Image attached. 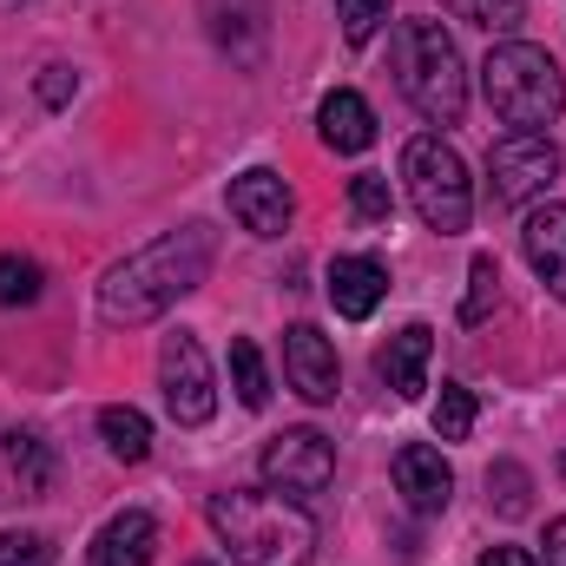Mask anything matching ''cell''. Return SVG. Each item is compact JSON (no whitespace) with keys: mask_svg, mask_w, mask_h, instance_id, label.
<instances>
[{"mask_svg":"<svg viewBox=\"0 0 566 566\" xmlns=\"http://www.w3.org/2000/svg\"><path fill=\"white\" fill-rule=\"evenodd\" d=\"M211 258H218V231L211 224H178L165 238H151L145 251H133L126 264H113L99 283V316L106 323H151L165 316L178 296H191L198 283L211 277Z\"/></svg>","mask_w":566,"mask_h":566,"instance_id":"obj_1","label":"cell"},{"mask_svg":"<svg viewBox=\"0 0 566 566\" xmlns=\"http://www.w3.org/2000/svg\"><path fill=\"white\" fill-rule=\"evenodd\" d=\"M211 534L224 541V554L238 566H303L310 560V514L296 501H283L271 488H231L211 494Z\"/></svg>","mask_w":566,"mask_h":566,"instance_id":"obj_2","label":"cell"},{"mask_svg":"<svg viewBox=\"0 0 566 566\" xmlns=\"http://www.w3.org/2000/svg\"><path fill=\"white\" fill-rule=\"evenodd\" d=\"M396 86L409 93V106L434 126H461L468 113V73L461 53L448 40L441 20H402L396 27Z\"/></svg>","mask_w":566,"mask_h":566,"instance_id":"obj_3","label":"cell"},{"mask_svg":"<svg viewBox=\"0 0 566 566\" xmlns=\"http://www.w3.org/2000/svg\"><path fill=\"white\" fill-rule=\"evenodd\" d=\"M481 93H488V106H494L514 133L554 126V119H560V99H566L554 53L534 46V40H501V46L488 53V66H481Z\"/></svg>","mask_w":566,"mask_h":566,"instance_id":"obj_4","label":"cell"},{"mask_svg":"<svg viewBox=\"0 0 566 566\" xmlns=\"http://www.w3.org/2000/svg\"><path fill=\"white\" fill-rule=\"evenodd\" d=\"M402 185H409V205H416V218H422L428 231H441V238L468 231L474 185H468V165H461V151L448 139L422 133V139L402 145Z\"/></svg>","mask_w":566,"mask_h":566,"instance_id":"obj_5","label":"cell"},{"mask_svg":"<svg viewBox=\"0 0 566 566\" xmlns=\"http://www.w3.org/2000/svg\"><path fill=\"white\" fill-rule=\"evenodd\" d=\"M158 389H165V409L178 428H205L218 416V389H211V363H205V343L191 329H171L165 349H158Z\"/></svg>","mask_w":566,"mask_h":566,"instance_id":"obj_6","label":"cell"},{"mask_svg":"<svg viewBox=\"0 0 566 566\" xmlns=\"http://www.w3.org/2000/svg\"><path fill=\"white\" fill-rule=\"evenodd\" d=\"M554 178H560V145L547 139V133H507L488 151L494 205H541Z\"/></svg>","mask_w":566,"mask_h":566,"instance_id":"obj_7","label":"cell"},{"mask_svg":"<svg viewBox=\"0 0 566 566\" xmlns=\"http://www.w3.org/2000/svg\"><path fill=\"white\" fill-rule=\"evenodd\" d=\"M336 481V441L316 434V428H283L277 441L264 448V488L283 501H303V494H323Z\"/></svg>","mask_w":566,"mask_h":566,"instance_id":"obj_8","label":"cell"},{"mask_svg":"<svg viewBox=\"0 0 566 566\" xmlns=\"http://www.w3.org/2000/svg\"><path fill=\"white\" fill-rule=\"evenodd\" d=\"M283 376L303 402H336L343 389V363H336V343L316 329V323H290L283 329Z\"/></svg>","mask_w":566,"mask_h":566,"instance_id":"obj_9","label":"cell"},{"mask_svg":"<svg viewBox=\"0 0 566 566\" xmlns=\"http://www.w3.org/2000/svg\"><path fill=\"white\" fill-rule=\"evenodd\" d=\"M231 218H238L251 238H283L290 218H296V198H290L283 171H271V165L238 171V178H231Z\"/></svg>","mask_w":566,"mask_h":566,"instance_id":"obj_10","label":"cell"},{"mask_svg":"<svg viewBox=\"0 0 566 566\" xmlns=\"http://www.w3.org/2000/svg\"><path fill=\"white\" fill-rule=\"evenodd\" d=\"M396 488H402V501H409L416 514H441V507L454 501V468L441 461V448L409 441V448L396 454Z\"/></svg>","mask_w":566,"mask_h":566,"instance_id":"obj_11","label":"cell"},{"mask_svg":"<svg viewBox=\"0 0 566 566\" xmlns=\"http://www.w3.org/2000/svg\"><path fill=\"white\" fill-rule=\"evenodd\" d=\"M521 251H527L534 277L566 303V205H547V198H541V205L527 211V224H521Z\"/></svg>","mask_w":566,"mask_h":566,"instance_id":"obj_12","label":"cell"},{"mask_svg":"<svg viewBox=\"0 0 566 566\" xmlns=\"http://www.w3.org/2000/svg\"><path fill=\"white\" fill-rule=\"evenodd\" d=\"M428 356H434V329H428V323H409V329H396V336L376 349V369H382V382H389L402 402H416L428 389Z\"/></svg>","mask_w":566,"mask_h":566,"instance_id":"obj_13","label":"cell"},{"mask_svg":"<svg viewBox=\"0 0 566 566\" xmlns=\"http://www.w3.org/2000/svg\"><path fill=\"white\" fill-rule=\"evenodd\" d=\"M382 296H389L382 258H336V264H329V303H336V316L363 323V316H376Z\"/></svg>","mask_w":566,"mask_h":566,"instance_id":"obj_14","label":"cell"},{"mask_svg":"<svg viewBox=\"0 0 566 566\" xmlns=\"http://www.w3.org/2000/svg\"><path fill=\"white\" fill-rule=\"evenodd\" d=\"M151 554H158V521L145 507L113 514L93 541V566H151Z\"/></svg>","mask_w":566,"mask_h":566,"instance_id":"obj_15","label":"cell"},{"mask_svg":"<svg viewBox=\"0 0 566 566\" xmlns=\"http://www.w3.org/2000/svg\"><path fill=\"white\" fill-rule=\"evenodd\" d=\"M316 126H323V145H329V151H369V145H376V113H369V99L349 93V86H336V93L316 106Z\"/></svg>","mask_w":566,"mask_h":566,"instance_id":"obj_16","label":"cell"},{"mask_svg":"<svg viewBox=\"0 0 566 566\" xmlns=\"http://www.w3.org/2000/svg\"><path fill=\"white\" fill-rule=\"evenodd\" d=\"M0 454H7V474L20 481V501L46 494V481H53V448H46V441H40L33 428H7Z\"/></svg>","mask_w":566,"mask_h":566,"instance_id":"obj_17","label":"cell"},{"mask_svg":"<svg viewBox=\"0 0 566 566\" xmlns=\"http://www.w3.org/2000/svg\"><path fill=\"white\" fill-rule=\"evenodd\" d=\"M99 434H106V448H113L119 461H145V454H151V422H145L139 409H126V402L99 409Z\"/></svg>","mask_w":566,"mask_h":566,"instance_id":"obj_18","label":"cell"},{"mask_svg":"<svg viewBox=\"0 0 566 566\" xmlns=\"http://www.w3.org/2000/svg\"><path fill=\"white\" fill-rule=\"evenodd\" d=\"M231 382H238V402H244V409H264V402H271V376H264V356H258L251 336L231 343Z\"/></svg>","mask_w":566,"mask_h":566,"instance_id":"obj_19","label":"cell"},{"mask_svg":"<svg viewBox=\"0 0 566 566\" xmlns=\"http://www.w3.org/2000/svg\"><path fill=\"white\" fill-rule=\"evenodd\" d=\"M501 303V264L481 251L474 264H468V296H461V323H488V310Z\"/></svg>","mask_w":566,"mask_h":566,"instance_id":"obj_20","label":"cell"},{"mask_svg":"<svg viewBox=\"0 0 566 566\" xmlns=\"http://www.w3.org/2000/svg\"><path fill=\"white\" fill-rule=\"evenodd\" d=\"M349 205H356L363 224H389V211H396L389 178H382V171H356V178H349Z\"/></svg>","mask_w":566,"mask_h":566,"instance_id":"obj_21","label":"cell"},{"mask_svg":"<svg viewBox=\"0 0 566 566\" xmlns=\"http://www.w3.org/2000/svg\"><path fill=\"white\" fill-rule=\"evenodd\" d=\"M468 428H474V396H468L461 382H441V402H434V434H441V441H468Z\"/></svg>","mask_w":566,"mask_h":566,"instance_id":"obj_22","label":"cell"},{"mask_svg":"<svg viewBox=\"0 0 566 566\" xmlns=\"http://www.w3.org/2000/svg\"><path fill=\"white\" fill-rule=\"evenodd\" d=\"M40 264H33V258H20V251H7V258H0V303H7V310H20V303H33V296H40Z\"/></svg>","mask_w":566,"mask_h":566,"instance_id":"obj_23","label":"cell"},{"mask_svg":"<svg viewBox=\"0 0 566 566\" xmlns=\"http://www.w3.org/2000/svg\"><path fill=\"white\" fill-rule=\"evenodd\" d=\"M488 501H494L507 521H521V514H527V468H514V461L488 468Z\"/></svg>","mask_w":566,"mask_h":566,"instance_id":"obj_24","label":"cell"},{"mask_svg":"<svg viewBox=\"0 0 566 566\" xmlns=\"http://www.w3.org/2000/svg\"><path fill=\"white\" fill-rule=\"evenodd\" d=\"M336 20H343L349 46H363V40H376V33H382V20H389V0H336Z\"/></svg>","mask_w":566,"mask_h":566,"instance_id":"obj_25","label":"cell"},{"mask_svg":"<svg viewBox=\"0 0 566 566\" xmlns=\"http://www.w3.org/2000/svg\"><path fill=\"white\" fill-rule=\"evenodd\" d=\"M0 566H53L46 534H0Z\"/></svg>","mask_w":566,"mask_h":566,"instance_id":"obj_26","label":"cell"},{"mask_svg":"<svg viewBox=\"0 0 566 566\" xmlns=\"http://www.w3.org/2000/svg\"><path fill=\"white\" fill-rule=\"evenodd\" d=\"M73 93H80V73H73V66H60V60L40 66V99H46V106H66Z\"/></svg>","mask_w":566,"mask_h":566,"instance_id":"obj_27","label":"cell"},{"mask_svg":"<svg viewBox=\"0 0 566 566\" xmlns=\"http://www.w3.org/2000/svg\"><path fill=\"white\" fill-rule=\"evenodd\" d=\"M468 13H474L488 33H507V27H521V0H468Z\"/></svg>","mask_w":566,"mask_h":566,"instance_id":"obj_28","label":"cell"},{"mask_svg":"<svg viewBox=\"0 0 566 566\" xmlns=\"http://www.w3.org/2000/svg\"><path fill=\"white\" fill-rule=\"evenodd\" d=\"M481 566H534V554H527V547H488Z\"/></svg>","mask_w":566,"mask_h":566,"instance_id":"obj_29","label":"cell"},{"mask_svg":"<svg viewBox=\"0 0 566 566\" xmlns=\"http://www.w3.org/2000/svg\"><path fill=\"white\" fill-rule=\"evenodd\" d=\"M547 566H566V521L547 527Z\"/></svg>","mask_w":566,"mask_h":566,"instance_id":"obj_30","label":"cell"},{"mask_svg":"<svg viewBox=\"0 0 566 566\" xmlns=\"http://www.w3.org/2000/svg\"><path fill=\"white\" fill-rule=\"evenodd\" d=\"M560 474H566V461H560Z\"/></svg>","mask_w":566,"mask_h":566,"instance_id":"obj_31","label":"cell"}]
</instances>
